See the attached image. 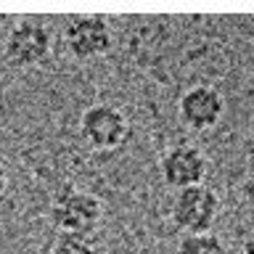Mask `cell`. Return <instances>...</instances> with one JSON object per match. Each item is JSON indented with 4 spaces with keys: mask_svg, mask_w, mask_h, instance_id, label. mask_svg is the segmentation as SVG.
Returning <instances> with one entry per match:
<instances>
[{
    "mask_svg": "<svg viewBox=\"0 0 254 254\" xmlns=\"http://www.w3.org/2000/svg\"><path fill=\"white\" fill-rule=\"evenodd\" d=\"M159 170H162V180L167 188L183 190L201 186L206 170H209V162H206L204 151L193 143H178V146L164 151Z\"/></svg>",
    "mask_w": 254,
    "mask_h": 254,
    "instance_id": "5",
    "label": "cell"
},
{
    "mask_svg": "<svg viewBox=\"0 0 254 254\" xmlns=\"http://www.w3.org/2000/svg\"><path fill=\"white\" fill-rule=\"evenodd\" d=\"M66 53L77 61H93L111 48V29L103 16H74L64 27Z\"/></svg>",
    "mask_w": 254,
    "mask_h": 254,
    "instance_id": "6",
    "label": "cell"
},
{
    "mask_svg": "<svg viewBox=\"0 0 254 254\" xmlns=\"http://www.w3.org/2000/svg\"><path fill=\"white\" fill-rule=\"evenodd\" d=\"M103 254H106V252H103Z\"/></svg>",
    "mask_w": 254,
    "mask_h": 254,
    "instance_id": "12",
    "label": "cell"
},
{
    "mask_svg": "<svg viewBox=\"0 0 254 254\" xmlns=\"http://www.w3.org/2000/svg\"><path fill=\"white\" fill-rule=\"evenodd\" d=\"M79 135L93 151H117L130 135V122L114 103H90L79 117Z\"/></svg>",
    "mask_w": 254,
    "mask_h": 254,
    "instance_id": "2",
    "label": "cell"
},
{
    "mask_svg": "<svg viewBox=\"0 0 254 254\" xmlns=\"http://www.w3.org/2000/svg\"><path fill=\"white\" fill-rule=\"evenodd\" d=\"M178 254H228V246L212 230L209 233H190L180 238Z\"/></svg>",
    "mask_w": 254,
    "mask_h": 254,
    "instance_id": "8",
    "label": "cell"
},
{
    "mask_svg": "<svg viewBox=\"0 0 254 254\" xmlns=\"http://www.w3.org/2000/svg\"><path fill=\"white\" fill-rule=\"evenodd\" d=\"M51 220L61 233L90 236L103 220V201L90 190H64L51 206Z\"/></svg>",
    "mask_w": 254,
    "mask_h": 254,
    "instance_id": "4",
    "label": "cell"
},
{
    "mask_svg": "<svg viewBox=\"0 0 254 254\" xmlns=\"http://www.w3.org/2000/svg\"><path fill=\"white\" fill-rule=\"evenodd\" d=\"M5 188H8V170L0 164V196L5 193Z\"/></svg>",
    "mask_w": 254,
    "mask_h": 254,
    "instance_id": "11",
    "label": "cell"
},
{
    "mask_svg": "<svg viewBox=\"0 0 254 254\" xmlns=\"http://www.w3.org/2000/svg\"><path fill=\"white\" fill-rule=\"evenodd\" d=\"M241 254H254V225L246 230L244 244H241Z\"/></svg>",
    "mask_w": 254,
    "mask_h": 254,
    "instance_id": "10",
    "label": "cell"
},
{
    "mask_svg": "<svg viewBox=\"0 0 254 254\" xmlns=\"http://www.w3.org/2000/svg\"><path fill=\"white\" fill-rule=\"evenodd\" d=\"M51 254H98V252H95V246L87 236L59 233V238L51 246Z\"/></svg>",
    "mask_w": 254,
    "mask_h": 254,
    "instance_id": "9",
    "label": "cell"
},
{
    "mask_svg": "<svg viewBox=\"0 0 254 254\" xmlns=\"http://www.w3.org/2000/svg\"><path fill=\"white\" fill-rule=\"evenodd\" d=\"M220 214V196L209 186H193L183 188L175 193L172 206H170V220L175 228L190 233H209L214 220Z\"/></svg>",
    "mask_w": 254,
    "mask_h": 254,
    "instance_id": "3",
    "label": "cell"
},
{
    "mask_svg": "<svg viewBox=\"0 0 254 254\" xmlns=\"http://www.w3.org/2000/svg\"><path fill=\"white\" fill-rule=\"evenodd\" d=\"M53 51V35L40 19H19L3 40V59L13 69H35Z\"/></svg>",
    "mask_w": 254,
    "mask_h": 254,
    "instance_id": "1",
    "label": "cell"
},
{
    "mask_svg": "<svg viewBox=\"0 0 254 254\" xmlns=\"http://www.w3.org/2000/svg\"><path fill=\"white\" fill-rule=\"evenodd\" d=\"M178 114L188 130L206 132L220 125L222 114H225V98L212 85H193L180 95Z\"/></svg>",
    "mask_w": 254,
    "mask_h": 254,
    "instance_id": "7",
    "label": "cell"
}]
</instances>
